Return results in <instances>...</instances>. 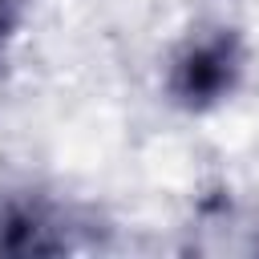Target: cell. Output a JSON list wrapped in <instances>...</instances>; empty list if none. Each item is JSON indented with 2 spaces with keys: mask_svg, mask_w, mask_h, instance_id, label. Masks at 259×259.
I'll return each mask as SVG.
<instances>
[{
  "mask_svg": "<svg viewBox=\"0 0 259 259\" xmlns=\"http://www.w3.org/2000/svg\"><path fill=\"white\" fill-rule=\"evenodd\" d=\"M235 53H231V45H202V49H194V53H186L182 57V65H178V77H174V89H178V97H186V101H210V97H219L223 89H231V77H235Z\"/></svg>",
  "mask_w": 259,
  "mask_h": 259,
  "instance_id": "cell-1",
  "label": "cell"
},
{
  "mask_svg": "<svg viewBox=\"0 0 259 259\" xmlns=\"http://www.w3.org/2000/svg\"><path fill=\"white\" fill-rule=\"evenodd\" d=\"M8 28H12V4H8V0H0V40L8 36Z\"/></svg>",
  "mask_w": 259,
  "mask_h": 259,
  "instance_id": "cell-2",
  "label": "cell"
}]
</instances>
